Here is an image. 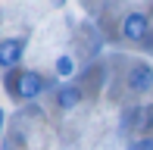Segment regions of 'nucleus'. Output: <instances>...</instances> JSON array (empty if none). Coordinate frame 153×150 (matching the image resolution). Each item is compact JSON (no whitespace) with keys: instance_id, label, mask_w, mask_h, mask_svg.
Returning <instances> with one entry per match:
<instances>
[{"instance_id":"7ed1b4c3","label":"nucleus","mask_w":153,"mask_h":150,"mask_svg":"<svg viewBox=\"0 0 153 150\" xmlns=\"http://www.w3.org/2000/svg\"><path fill=\"white\" fill-rule=\"evenodd\" d=\"M147 35H150L147 13H125V19H122V38L125 41H144Z\"/></svg>"},{"instance_id":"1a4fd4ad","label":"nucleus","mask_w":153,"mask_h":150,"mask_svg":"<svg viewBox=\"0 0 153 150\" xmlns=\"http://www.w3.org/2000/svg\"><path fill=\"white\" fill-rule=\"evenodd\" d=\"M62 3H66V0H53V6H62Z\"/></svg>"},{"instance_id":"20e7f679","label":"nucleus","mask_w":153,"mask_h":150,"mask_svg":"<svg viewBox=\"0 0 153 150\" xmlns=\"http://www.w3.org/2000/svg\"><path fill=\"white\" fill-rule=\"evenodd\" d=\"M25 38H3L0 41V69H16V63H22L25 53Z\"/></svg>"},{"instance_id":"0eeeda50","label":"nucleus","mask_w":153,"mask_h":150,"mask_svg":"<svg viewBox=\"0 0 153 150\" xmlns=\"http://www.w3.org/2000/svg\"><path fill=\"white\" fill-rule=\"evenodd\" d=\"M141 147H144V150H153V138H144V141H141Z\"/></svg>"},{"instance_id":"6e6552de","label":"nucleus","mask_w":153,"mask_h":150,"mask_svg":"<svg viewBox=\"0 0 153 150\" xmlns=\"http://www.w3.org/2000/svg\"><path fill=\"white\" fill-rule=\"evenodd\" d=\"M0 131H3V110H0Z\"/></svg>"},{"instance_id":"9d476101","label":"nucleus","mask_w":153,"mask_h":150,"mask_svg":"<svg viewBox=\"0 0 153 150\" xmlns=\"http://www.w3.org/2000/svg\"><path fill=\"white\" fill-rule=\"evenodd\" d=\"M131 150H144V147H141V144H134V147H131Z\"/></svg>"},{"instance_id":"f257e3e1","label":"nucleus","mask_w":153,"mask_h":150,"mask_svg":"<svg viewBox=\"0 0 153 150\" xmlns=\"http://www.w3.org/2000/svg\"><path fill=\"white\" fill-rule=\"evenodd\" d=\"M6 91H10L13 100H34V97H41V91H44V75L34 72V69L10 75V78H6Z\"/></svg>"},{"instance_id":"39448f33","label":"nucleus","mask_w":153,"mask_h":150,"mask_svg":"<svg viewBox=\"0 0 153 150\" xmlns=\"http://www.w3.org/2000/svg\"><path fill=\"white\" fill-rule=\"evenodd\" d=\"M78 103H81V88H75V85L56 88V106L59 110H75Z\"/></svg>"},{"instance_id":"423d86ee","label":"nucleus","mask_w":153,"mask_h":150,"mask_svg":"<svg viewBox=\"0 0 153 150\" xmlns=\"http://www.w3.org/2000/svg\"><path fill=\"white\" fill-rule=\"evenodd\" d=\"M53 69H56V75H59V78H72V75H75V59L69 56V53H62V56H56Z\"/></svg>"},{"instance_id":"f03ea898","label":"nucleus","mask_w":153,"mask_h":150,"mask_svg":"<svg viewBox=\"0 0 153 150\" xmlns=\"http://www.w3.org/2000/svg\"><path fill=\"white\" fill-rule=\"evenodd\" d=\"M125 85L131 88L134 94H147L153 91V66L150 63H134L125 75Z\"/></svg>"}]
</instances>
